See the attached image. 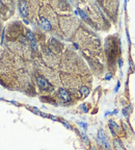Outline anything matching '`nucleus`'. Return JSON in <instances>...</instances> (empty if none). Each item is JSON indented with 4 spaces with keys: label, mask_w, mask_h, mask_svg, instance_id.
<instances>
[{
    "label": "nucleus",
    "mask_w": 135,
    "mask_h": 150,
    "mask_svg": "<svg viewBox=\"0 0 135 150\" xmlns=\"http://www.w3.org/2000/svg\"><path fill=\"white\" fill-rule=\"evenodd\" d=\"M111 77H112V75H111V74H107V75H106L105 79H106V80H109V79H110Z\"/></svg>",
    "instance_id": "obj_17"
},
{
    "label": "nucleus",
    "mask_w": 135,
    "mask_h": 150,
    "mask_svg": "<svg viewBox=\"0 0 135 150\" xmlns=\"http://www.w3.org/2000/svg\"><path fill=\"white\" fill-rule=\"evenodd\" d=\"M113 145H114V148H115V150H125L124 146L122 145V143H121V141H119V139H114Z\"/></svg>",
    "instance_id": "obj_5"
},
{
    "label": "nucleus",
    "mask_w": 135,
    "mask_h": 150,
    "mask_svg": "<svg viewBox=\"0 0 135 150\" xmlns=\"http://www.w3.org/2000/svg\"><path fill=\"white\" fill-rule=\"evenodd\" d=\"M40 23H41V26L43 27V29H45V30L52 29V25H51V23L49 22V20H48L47 18H45V17H41Z\"/></svg>",
    "instance_id": "obj_3"
},
{
    "label": "nucleus",
    "mask_w": 135,
    "mask_h": 150,
    "mask_svg": "<svg viewBox=\"0 0 135 150\" xmlns=\"http://www.w3.org/2000/svg\"><path fill=\"white\" fill-rule=\"evenodd\" d=\"M109 129H110V131H111V134H112V136H115V131L113 130V128H112L111 126H109Z\"/></svg>",
    "instance_id": "obj_18"
},
{
    "label": "nucleus",
    "mask_w": 135,
    "mask_h": 150,
    "mask_svg": "<svg viewBox=\"0 0 135 150\" xmlns=\"http://www.w3.org/2000/svg\"><path fill=\"white\" fill-rule=\"evenodd\" d=\"M119 87H121V82L119 81H117V87H115V89H114V92L117 93V92H119Z\"/></svg>",
    "instance_id": "obj_16"
},
{
    "label": "nucleus",
    "mask_w": 135,
    "mask_h": 150,
    "mask_svg": "<svg viewBox=\"0 0 135 150\" xmlns=\"http://www.w3.org/2000/svg\"><path fill=\"white\" fill-rule=\"evenodd\" d=\"M92 150H96V148H95V147H93V148H92Z\"/></svg>",
    "instance_id": "obj_21"
},
{
    "label": "nucleus",
    "mask_w": 135,
    "mask_h": 150,
    "mask_svg": "<svg viewBox=\"0 0 135 150\" xmlns=\"http://www.w3.org/2000/svg\"><path fill=\"white\" fill-rule=\"evenodd\" d=\"M80 108H82V110H83L84 112H88V106H86L85 104H81V105H80Z\"/></svg>",
    "instance_id": "obj_13"
},
{
    "label": "nucleus",
    "mask_w": 135,
    "mask_h": 150,
    "mask_svg": "<svg viewBox=\"0 0 135 150\" xmlns=\"http://www.w3.org/2000/svg\"><path fill=\"white\" fill-rule=\"evenodd\" d=\"M2 7H3V3L0 1V8H2Z\"/></svg>",
    "instance_id": "obj_20"
},
{
    "label": "nucleus",
    "mask_w": 135,
    "mask_h": 150,
    "mask_svg": "<svg viewBox=\"0 0 135 150\" xmlns=\"http://www.w3.org/2000/svg\"><path fill=\"white\" fill-rule=\"evenodd\" d=\"M58 95L64 102H70L71 101V96H70V93L66 91V90H64V89H60V90H59Z\"/></svg>",
    "instance_id": "obj_4"
},
{
    "label": "nucleus",
    "mask_w": 135,
    "mask_h": 150,
    "mask_svg": "<svg viewBox=\"0 0 135 150\" xmlns=\"http://www.w3.org/2000/svg\"><path fill=\"white\" fill-rule=\"evenodd\" d=\"M119 68H121V67L123 66V59H119Z\"/></svg>",
    "instance_id": "obj_19"
},
{
    "label": "nucleus",
    "mask_w": 135,
    "mask_h": 150,
    "mask_svg": "<svg viewBox=\"0 0 135 150\" xmlns=\"http://www.w3.org/2000/svg\"><path fill=\"white\" fill-rule=\"evenodd\" d=\"M80 134H81V138L83 139V141H84V142L86 143V144H88V143H90V140H88V136H86V134H85L84 132H81Z\"/></svg>",
    "instance_id": "obj_11"
},
{
    "label": "nucleus",
    "mask_w": 135,
    "mask_h": 150,
    "mask_svg": "<svg viewBox=\"0 0 135 150\" xmlns=\"http://www.w3.org/2000/svg\"><path fill=\"white\" fill-rule=\"evenodd\" d=\"M19 10H20V14L23 18H27L28 16V2L26 1H21L19 3Z\"/></svg>",
    "instance_id": "obj_2"
},
{
    "label": "nucleus",
    "mask_w": 135,
    "mask_h": 150,
    "mask_svg": "<svg viewBox=\"0 0 135 150\" xmlns=\"http://www.w3.org/2000/svg\"><path fill=\"white\" fill-rule=\"evenodd\" d=\"M80 92H81L84 96H88V93H90V90H88L86 87H81V88H80Z\"/></svg>",
    "instance_id": "obj_7"
},
{
    "label": "nucleus",
    "mask_w": 135,
    "mask_h": 150,
    "mask_svg": "<svg viewBox=\"0 0 135 150\" xmlns=\"http://www.w3.org/2000/svg\"><path fill=\"white\" fill-rule=\"evenodd\" d=\"M109 124H110V126H113L114 128L117 129V130H121V128H119V126L117 125V123H115V122H114V121H112V120H110V122H109Z\"/></svg>",
    "instance_id": "obj_10"
},
{
    "label": "nucleus",
    "mask_w": 135,
    "mask_h": 150,
    "mask_svg": "<svg viewBox=\"0 0 135 150\" xmlns=\"http://www.w3.org/2000/svg\"><path fill=\"white\" fill-rule=\"evenodd\" d=\"M78 124H79V125L81 126V127H82V128H84V129H86V128H88V124H86V123H84V122H80V121H79V122H78Z\"/></svg>",
    "instance_id": "obj_12"
},
{
    "label": "nucleus",
    "mask_w": 135,
    "mask_h": 150,
    "mask_svg": "<svg viewBox=\"0 0 135 150\" xmlns=\"http://www.w3.org/2000/svg\"><path fill=\"white\" fill-rule=\"evenodd\" d=\"M78 13H79V15L81 16V18L86 20V21H88V16H86V14H85L82 10H78Z\"/></svg>",
    "instance_id": "obj_9"
},
{
    "label": "nucleus",
    "mask_w": 135,
    "mask_h": 150,
    "mask_svg": "<svg viewBox=\"0 0 135 150\" xmlns=\"http://www.w3.org/2000/svg\"><path fill=\"white\" fill-rule=\"evenodd\" d=\"M31 47H32V49H33V50H37V42H31Z\"/></svg>",
    "instance_id": "obj_15"
},
{
    "label": "nucleus",
    "mask_w": 135,
    "mask_h": 150,
    "mask_svg": "<svg viewBox=\"0 0 135 150\" xmlns=\"http://www.w3.org/2000/svg\"><path fill=\"white\" fill-rule=\"evenodd\" d=\"M61 123L64 124V125L66 126V128H68V129H71V128H72V127H71V125H70V124H68V123H66V121H61Z\"/></svg>",
    "instance_id": "obj_14"
},
{
    "label": "nucleus",
    "mask_w": 135,
    "mask_h": 150,
    "mask_svg": "<svg viewBox=\"0 0 135 150\" xmlns=\"http://www.w3.org/2000/svg\"><path fill=\"white\" fill-rule=\"evenodd\" d=\"M131 108H132V106L131 105H129L128 107H125V108H123V115L124 116H128V114H130L131 112Z\"/></svg>",
    "instance_id": "obj_6"
},
{
    "label": "nucleus",
    "mask_w": 135,
    "mask_h": 150,
    "mask_svg": "<svg viewBox=\"0 0 135 150\" xmlns=\"http://www.w3.org/2000/svg\"><path fill=\"white\" fill-rule=\"evenodd\" d=\"M37 86L40 87L42 90L50 91V90L53 89L52 86L50 85V82H49L45 77H43V76H37Z\"/></svg>",
    "instance_id": "obj_1"
},
{
    "label": "nucleus",
    "mask_w": 135,
    "mask_h": 150,
    "mask_svg": "<svg viewBox=\"0 0 135 150\" xmlns=\"http://www.w3.org/2000/svg\"><path fill=\"white\" fill-rule=\"evenodd\" d=\"M27 39H28V40H30V42H35V41L33 33H32L31 31H29V30L27 31Z\"/></svg>",
    "instance_id": "obj_8"
}]
</instances>
